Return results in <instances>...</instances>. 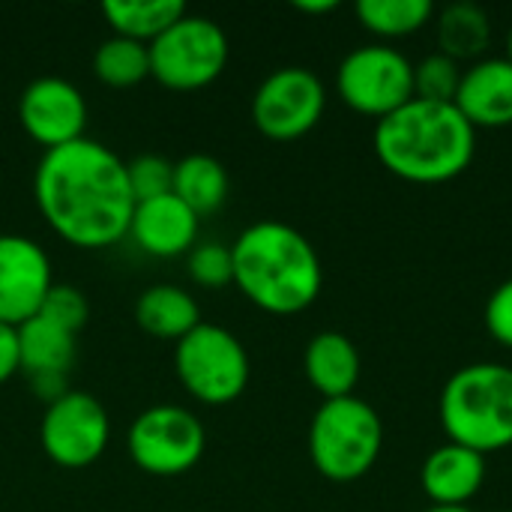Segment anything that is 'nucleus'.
<instances>
[{"label":"nucleus","instance_id":"nucleus-20","mask_svg":"<svg viewBox=\"0 0 512 512\" xmlns=\"http://www.w3.org/2000/svg\"><path fill=\"white\" fill-rule=\"evenodd\" d=\"M435 33H438V51L462 60H480L492 42V21L483 6L477 3H450L444 12L435 15Z\"/></svg>","mask_w":512,"mask_h":512},{"label":"nucleus","instance_id":"nucleus-2","mask_svg":"<svg viewBox=\"0 0 512 512\" xmlns=\"http://www.w3.org/2000/svg\"><path fill=\"white\" fill-rule=\"evenodd\" d=\"M378 162L405 183L438 186L462 177L477 153V129L453 102L411 99L375 123Z\"/></svg>","mask_w":512,"mask_h":512},{"label":"nucleus","instance_id":"nucleus-9","mask_svg":"<svg viewBox=\"0 0 512 512\" xmlns=\"http://www.w3.org/2000/svg\"><path fill=\"white\" fill-rule=\"evenodd\" d=\"M207 447L204 423L180 405H153L141 411L129 432V459L153 477H177L192 471Z\"/></svg>","mask_w":512,"mask_h":512},{"label":"nucleus","instance_id":"nucleus-32","mask_svg":"<svg viewBox=\"0 0 512 512\" xmlns=\"http://www.w3.org/2000/svg\"><path fill=\"white\" fill-rule=\"evenodd\" d=\"M426 512H471L468 507H432V510Z\"/></svg>","mask_w":512,"mask_h":512},{"label":"nucleus","instance_id":"nucleus-7","mask_svg":"<svg viewBox=\"0 0 512 512\" xmlns=\"http://www.w3.org/2000/svg\"><path fill=\"white\" fill-rule=\"evenodd\" d=\"M228 36L207 15H183L150 42V75L171 90H198L222 75Z\"/></svg>","mask_w":512,"mask_h":512},{"label":"nucleus","instance_id":"nucleus-10","mask_svg":"<svg viewBox=\"0 0 512 512\" xmlns=\"http://www.w3.org/2000/svg\"><path fill=\"white\" fill-rule=\"evenodd\" d=\"M111 438V420L102 402L84 390H66L45 405L39 423V444L45 456L69 471L99 462Z\"/></svg>","mask_w":512,"mask_h":512},{"label":"nucleus","instance_id":"nucleus-5","mask_svg":"<svg viewBox=\"0 0 512 512\" xmlns=\"http://www.w3.org/2000/svg\"><path fill=\"white\" fill-rule=\"evenodd\" d=\"M384 447L378 411L360 399H327L309 426V459L330 483H354L366 477Z\"/></svg>","mask_w":512,"mask_h":512},{"label":"nucleus","instance_id":"nucleus-1","mask_svg":"<svg viewBox=\"0 0 512 512\" xmlns=\"http://www.w3.org/2000/svg\"><path fill=\"white\" fill-rule=\"evenodd\" d=\"M33 198L48 228L78 249L120 243L135 213L126 162L87 135L42 153L33 174Z\"/></svg>","mask_w":512,"mask_h":512},{"label":"nucleus","instance_id":"nucleus-31","mask_svg":"<svg viewBox=\"0 0 512 512\" xmlns=\"http://www.w3.org/2000/svg\"><path fill=\"white\" fill-rule=\"evenodd\" d=\"M294 6H297L300 12H312V15H321V12H333V9H336L339 3H336V0H315V3H309V0H297Z\"/></svg>","mask_w":512,"mask_h":512},{"label":"nucleus","instance_id":"nucleus-8","mask_svg":"<svg viewBox=\"0 0 512 512\" xmlns=\"http://www.w3.org/2000/svg\"><path fill=\"white\" fill-rule=\"evenodd\" d=\"M339 99L375 123L414 99V63L390 45L354 48L336 72Z\"/></svg>","mask_w":512,"mask_h":512},{"label":"nucleus","instance_id":"nucleus-22","mask_svg":"<svg viewBox=\"0 0 512 512\" xmlns=\"http://www.w3.org/2000/svg\"><path fill=\"white\" fill-rule=\"evenodd\" d=\"M102 15L117 36L150 45L159 33L186 15V6L180 0H105Z\"/></svg>","mask_w":512,"mask_h":512},{"label":"nucleus","instance_id":"nucleus-33","mask_svg":"<svg viewBox=\"0 0 512 512\" xmlns=\"http://www.w3.org/2000/svg\"><path fill=\"white\" fill-rule=\"evenodd\" d=\"M504 60H510L512 63V27L510 33H507V54H504Z\"/></svg>","mask_w":512,"mask_h":512},{"label":"nucleus","instance_id":"nucleus-18","mask_svg":"<svg viewBox=\"0 0 512 512\" xmlns=\"http://www.w3.org/2000/svg\"><path fill=\"white\" fill-rule=\"evenodd\" d=\"M135 321L144 333L165 342H180L189 330L201 324L198 300L180 285H150L135 300Z\"/></svg>","mask_w":512,"mask_h":512},{"label":"nucleus","instance_id":"nucleus-11","mask_svg":"<svg viewBox=\"0 0 512 512\" xmlns=\"http://www.w3.org/2000/svg\"><path fill=\"white\" fill-rule=\"evenodd\" d=\"M327 108L321 78L306 66L270 72L252 96V123L273 141H294L312 132Z\"/></svg>","mask_w":512,"mask_h":512},{"label":"nucleus","instance_id":"nucleus-16","mask_svg":"<svg viewBox=\"0 0 512 512\" xmlns=\"http://www.w3.org/2000/svg\"><path fill=\"white\" fill-rule=\"evenodd\" d=\"M486 456L447 441L432 450L420 468V486L435 507H468V501L483 489Z\"/></svg>","mask_w":512,"mask_h":512},{"label":"nucleus","instance_id":"nucleus-25","mask_svg":"<svg viewBox=\"0 0 512 512\" xmlns=\"http://www.w3.org/2000/svg\"><path fill=\"white\" fill-rule=\"evenodd\" d=\"M462 75H465L462 63H456L453 57L435 51V54L423 57L414 66V99H426V102H456Z\"/></svg>","mask_w":512,"mask_h":512},{"label":"nucleus","instance_id":"nucleus-14","mask_svg":"<svg viewBox=\"0 0 512 512\" xmlns=\"http://www.w3.org/2000/svg\"><path fill=\"white\" fill-rule=\"evenodd\" d=\"M198 228H201V216L189 210L174 192H168L135 204L126 237H132L135 246L153 258H177L192 252L198 240Z\"/></svg>","mask_w":512,"mask_h":512},{"label":"nucleus","instance_id":"nucleus-19","mask_svg":"<svg viewBox=\"0 0 512 512\" xmlns=\"http://www.w3.org/2000/svg\"><path fill=\"white\" fill-rule=\"evenodd\" d=\"M21 369L33 375H66L75 363V333L57 327L54 321L33 315L18 327Z\"/></svg>","mask_w":512,"mask_h":512},{"label":"nucleus","instance_id":"nucleus-6","mask_svg":"<svg viewBox=\"0 0 512 512\" xmlns=\"http://www.w3.org/2000/svg\"><path fill=\"white\" fill-rule=\"evenodd\" d=\"M174 369L183 390L204 405H228L243 396L252 372L243 342L231 330L207 321L177 342Z\"/></svg>","mask_w":512,"mask_h":512},{"label":"nucleus","instance_id":"nucleus-24","mask_svg":"<svg viewBox=\"0 0 512 512\" xmlns=\"http://www.w3.org/2000/svg\"><path fill=\"white\" fill-rule=\"evenodd\" d=\"M93 72L108 87H132L150 75V45L114 33L96 48Z\"/></svg>","mask_w":512,"mask_h":512},{"label":"nucleus","instance_id":"nucleus-13","mask_svg":"<svg viewBox=\"0 0 512 512\" xmlns=\"http://www.w3.org/2000/svg\"><path fill=\"white\" fill-rule=\"evenodd\" d=\"M51 288L54 270L48 252L30 237L0 234V324L21 327L39 315Z\"/></svg>","mask_w":512,"mask_h":512},{"label":"nucleus","instance_id":"nucleus-15","mask_svg":"<svg viewBox=\"0 0 512 512\" xmlns=\"http://www.w3.org/2000/svg\"><path fill=\"white\" fill-rule=\"evenodd\" d=\"M474 129L512 126V63L504 57H483L462 75L456 102Z\"/></svg>","mask_w":512,"mask_h":512},{"label":"nucleus","instance_id":"nucleus-28","mask_svg":"<svg viewBox=\"0 0 512 512\" xmlns=\"http://www.w3.org/2000/svg\"><path fill=\"white\" fill-rule=\"evenodd\" d=\"M42 318L54 321L57 327L69 330V333H78L84 324H87V315H90V306H87V297L72 288V285H54L39 309Z\"/></svg>","mask_w":512,"mask_h":512},{"label":"nucleus","instance_id":"nucleus-12","mask_svg":"<svg viewBox=\"0 0 512 512\" xmlns=\"http://www.w3.org/2000/svg\"><path fill=\"white\" fill-rule=\"evenodd\" d=\"M18 120L36 144L54 150L84 138L87 102L72 81L60 75H42L21 90Z\"/></svg>","mask_w":512,"mask_h":512},{"label":"nucleus","instance_id":"nucleus-26","mask_svg":"<svg viewBox=\"0 0 512 512\" xmlns=\"http://www.w3.org/2000/svg\"><path fill=\"white\" fill-rule=\"evenodd\" d=\"M186 273L198 288H225L234 282V255L225 243H195L186 255Z\"/></svg>","mask_w":512,"mask_h":512},{"label":"nucleus","instance_id":"nucleus-27","mask_svg":"<svg viewBox=\"0 0 512 512\" xmlns=\"http://www.w3.org/2000/svg\"><path fill=\"white\" fill-rule=\"evenodd\" d=\"M126 177L129 189L138 201H150L159 195H168L174 189V162L156 153H141L132 162H126Z\"/></svg>","mask_w":512,"mask_h":512},{"label":"nucleus","instance_id":"nucleus-21","mask_svg":"<svg viewBox=\"0 0 512 512\" xmlns=\"http://www.w3.org/2000/svg\"><path fill=\"white\" fill-rule=\"evenodd\" d=\"M228 171L216 156L189 153L174 162V195L198 216L216 213L228 198Z\"/></svg>","mask_w":512,"mask_h":512},{"label":"nucleus","instance_id":"nucleus-4","mask_svg":"<svg viewBox=\"0 0 512 512\" xmlns=\"http://www.w3.org/2000/svg\"><path fill=\"white\" fill-rule=\"evenodd\" d=\"M441 426L453 444L480 456L512 447V369L471 363L441 390Z\"/></svg>","mask_w":512,"mask_h":512},{"label":"nucleus","instance_id":"nucleus-29","mask_svg":"<svg viewBox=\"0 0 512 512\" xmlns=\"http://www.w3.org/2000/svg\"><path fill=\"white\" fill-rule=\"evenodd\" d=\"M486 330L498 345L512 348V279L492 291L486 303Z\"/></svg>","mask_w":512,"mask_h":512},{"label":"nucleus","instance_id":"nucleus-30","mask_svg":"<svg viewBox=\"0 0 512 512\" xmlns=\"http://www.w3.org/2000/svg\"><path fill=\"white\" fill-rule=\"evenodd\" d=\"M15 372H21L18 327L0 324V384H6Z\"/></svg>","mask_w":512,"mask_h":512},{"label":"nucleus","instance_id":"nucleus-23","mask_svg":"<svg viewBox=\"0 0 512 512\" xmlns=\"http://www.w3.org/2000/svg\"><path fill=\"white\" fill-rule=\"evenodd\" d=\"M357 18L381 39H405L435 18V6L429 0H360Z\"/></svg>","mask_w":512,"mask_h":512},{"label":"nucleus","instance_id":"nucleus-3","mask_svg":"<svg viewBox=\"0 0 512 512\" xmlns=\"http://www.w3.org/2000/svg\"><path fill=\"white\" fill-rule=\"evenodd\" d=\"M234 285L270 315L306 312L321 288L324 267L306 234L297 228L264 219L240 231L231 243Z\"/></svg>","mask_w":512,"mask_h":512},{"label":"nucleus","instance_id":"nucleus-17","mask_svg":"<svg viewBox=\"0 0 512 512\" xmlns=\"http://www.w3.org/2000/svg\"><path fill=\"white\" fill-rule=\"evenodd\" d=\"M303 369H306L309 384L324 396V402L354 396V387L360 381L357 345L345 333L324 330L306 345Z\"/></svg>","mask_w":512,"mask_h":512}]
</instances>
